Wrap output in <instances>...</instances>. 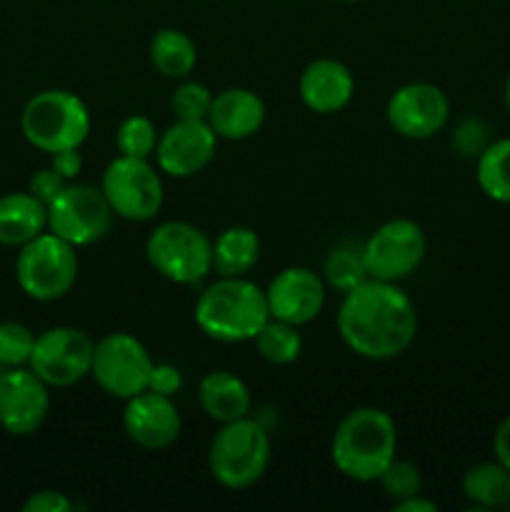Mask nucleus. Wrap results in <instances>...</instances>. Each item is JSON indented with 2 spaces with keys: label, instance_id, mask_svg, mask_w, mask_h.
I'll return each mask as SVG.
<instances>
[{
  "label": "nucleus",
  "instance_id": "obj_1",
  "mask_svg": "<svg viewBox=\"0 0 510 512\" xmlns=\"http://www.w3.org/2000/svg\"><path fill=\"white\" fill-rule=\"evenodd\" d=\"M335 325L350 353L380 363L398 358L415 343L418 313L398 283L368 278L343 293Z\"/></svg>",
  "mask_w": 510,
  "mask_h": 512
},
{
  "label": "nucleus",
  "instance_id": "obj_2",
  "mask_svg": "<svg viewBox=\"0 0 510 512\" xmlns=\"http://www.w3.org/2000/svg\"><path fill=\"white\" fill-rule=\"evenodd\" d=\"M398 458V428L380 408H355L340 420L330 443L335 470L355 483H378Z\"/></svg>",
  "mask_w": 510,
  "mask_h": 512
},
{
  "label": "nucleus",
  "instance_id": "obj_3",
  "mask_svg": "<svg viewBox=\"0 0 510 512\" xmlns=\"http://www.w3.org/2000/svg\"><path fill=\"white\" fill-rule=\"evenodd\" d=\"M193 318L210 340L250 343L270 320L265 290L248 278H218L198 295Z\"/></svg>",
  "mask_w": 510,
  "mask_h": 512
},
{
  "label": "nucleus",
  "instance_id": "obj_4",
  "mask_svg": "<svg viewBox=\"0 0 510 512\" xmlns=\"http://www.w3.org/2000/svg\"><path fill=\"white\" fill-rule=\"evenodd\" d=\"M90 110L80 95L70 90H40L20 113V130L33 148L43 153L80 148L90 135Z\"/></svg>",
  "mask_w": 510,
  "mask_h": 512
},
{
  "label": "nucleus",
  "instance_id": "obj_5",
  "mask_svg": "<svg viewBox=\"0 0 510 512\" xmlns=\"http://www.w3.org/2000/svg\"><path fill=\"white\" fill-rule=\"evenodd\" d=\"M270 465V435L255 418L223 423L208 450L210 475L228 490L258 483Z\"/></svg>",
  "mask_w": 510,
  "mask_h": 512
},
{
  "label": "nucleus",
  "instance_id": "obj_6",
  "mask_svg": "<svg viewBox=\"0 0 510 512\" xmlns=\"http://www.w3.org/2000/svg\"><path fill=\"white\" fill-rule=\"evenodd\" d=\"M145 258L165 280L193 288L213 273V240L198 225L168 220L148 235Z\"/></svg>",
  "mask_w": 510,
  "mask_h": 512
},
{
  "label": "nucleus",
  "instance_id": "obj_7",
  "mask_svg": "<svg viewBox=\"0 0 510 512\" xmlns=\"http://www.w3.org/2000/svg\"><path fill=\"white\" fill-rule=\"evenodd\" d=\"M15 280L28 298L53 303L68 295L78 280V253L55 233H40L20 245L15 258Z\"/></svg>",
  "mask_w": 510,
  "mask_h": 512
},
{
  "label": "nucleus",
  "instance_id": "obj_8",
  "mask_svg": "<svg viewBox=\"0 0 510 512\" xmlns=\"http://www.w3.org/2000/svg\"><path fill=\"white\" fill-rule=\"evenodd\" d=\"M100 190L108 198L118 218L130 223H148L163 208V178L160 170L150 165V158H128L118 155L105 168Z\"/></svg>",
  "mask_w": 510,
  "mask_h": 512
},
{
  "label": "nucleus",
  "instance_id": "obj_9",
  "mask_svg": "<svg viewBox=\"0 0 510 512\" xmlns=\"http://www.w3.org/2000/svg\"><path fill=\"white\" fill-rule=\"evenodd\" d=\"M155 360L148 348L130 333H108L95 343L90 375L105 395L130 400L148 390Z\"/></svg>",
  "mask_w": 510,
  "mask_h": 512
},
{
  "label": "nucleus",
  "instance_id": "obj_10",
  "mask_svg": "<svg viewBox=\"0 0 510 512\" xmlns=\"http://www.w3.org/2000/svg\"><path fill=\"white\" fill-rule=\"evenodd\" d=\"M113 208L103 190L85 183H68L48 205V230L75 248L95 245L110 233Z\"/></svg>",
  "mask_w": 510,
  "mask_h": 512
},
{
  "label": "nucleus",
  "instance_id": "obj_11",
  "mask_svg": "<svg viewBox=\"0 0 510 512\" xmlns=\"http://www.w3.org/2000/svg\"><path fill=\"white\" fill-rule=\"evenodd\" d=\"M425 248H428L425 233L415 220L393 218L370 233L360 253L368 278L398 283L420 268Z\"/></svg>",
  "mask_w": 510,
  "mask_h": 512
},
{
  "label": "nucleus",
  "instance_id": "obj_12",
  "mask_svg": "<svg viewBox=\"0 0 510 512\" xmlns=\"http://www.w3.org/2000/svg\"><path fill=\"white\" fill-rule=\"evenodd\" d=\"M95 343L85 330L58 325L35 338L28 368L48 388H70L90 375Z\"/></svg>",
  "mask_w": 510,
  "mask_h": 512
},
{
  "label": "nucleus",
  "instance_id": "obj_13",
  "mask_svg": "<svg viewBox=\"0 0 510 512\" xmlns=\"http://www.w3.org/2000/svg\"><path fill=\"white\" fill-rule=\"evenodd\" d=\"M388 125L408 140H428L448 125V95L433 83H405L385 105Z\"/></svg>",
  "mask_w": 510,
  "mask_h": 512
},
{
  "label": "nucleus",
  "instance_id": "obj_14",
  "mask_svg": "<svg viewBox=\"0 0 510 512\" xmlns=\"http://www.w3.org/2000/svg\"><path fill=\"white\" fill-rule=\"evenodd\" d=\"M50 410L48 385L30 368L0 373V428L15 438H28L43 428Z\"/></svg>",
  "mask_w": 510,
  "mask_h": 512
},
{
  "label": "nucleus",
  "instance_id": "obj_15",
  "mask_svg": "<svg viewBox=\"0 0 510 512\" xmlns=\"http://www.w3.org/2000/svg\"><path fill=\"white\" fill-rule=\"evenodd\" d=\"M218 140L208 120H175L158 138V170L170 178H190L208 168L218 150Z\"/></svg>",
  "mask_w": 510,
  "mask_h": 512
},
{
  "label": "nucleus",
  "instance_id": "obj_16",
  "mask_svg": "<svg viewBox=\"0 0 510 512\" xmlns=\"http://www.w3.org/2000/svg\"><path fill=\"white\" fill-rule=\"evenodd\" d=\"M265 300H268L270 318L303 328L323 313L325 280L315 270L290 265L270 280Z\"/></svg>",
  "mask_w": 510,
  "mask_h": 512
},
{
  "label": "nucleus",
  "instance_id": "obj_17",
  "mask_svg": "<svg viewBox=\"0 0 510 512\" xmlns=\"http://www.w3.org/2000/svg\"><path fill=\"white\" fill-rule=\"evenodd\" d=\"M123 430L138 448L165 450L180 438L183 418H180V410L173 398L143 390L125 400Z\"/></svg>",
  "mask_w": 510,
  "mask_h": 512
},
{
  "label": "nucleus",
  "instance_id": "obj_18",
  "mask_svg": "<svg viewBox=\"0 0 510 512\" xmlns=\"http://www.w3.org/2000/svg\"><path fill=\"white\" fill-rule=\"evenodd\" d=\"M355 93V78L345 63L335 58H318L305 65L298 80V95L308 110L333 115L348 108Z\"/></svg>",
  "mask_w": 510,
  "mask_h": 512
},
{
  "label": "nucleus",
  "instance_id": "obj_19",
  "mask_svg": "<svg viewBox=\"0 0 510 512\" xmlns=\"http://www.w3.org/2000/svg\"><path fill=\"white\" fill-rule=\"evenodd\" d=\"M265 123V103L250 88H225L213 95L208 125L223 140L253 138Z\"/></svg>",
  "mask_w": 510,
  "mask_h": 512
},
{
  "label": "nucleus",
  "instance_id": "obj_20",
  "mask_svg": "<svg viewBox=\"0 0 510 512\" xmlns=\"http://www.w3.org/2000/svg\"><path fill=\"white\" fill-rule=\"evenodd\" d=\"M198 403L215 423H233L248 418L253 410V395L243 378L228 370H213L198 383Z\"/></svg>",
  "mask_w": 510,
  "mask_h": 512
},
{
  "label": "nucleus",
  "instance_id": "obj_21",
  "mask_svg": "<svg viewBox=\"0 0 510 512\" xmlns=\"http://www.w3.org/2000/svg\"><path fill=\"white\" fill-rule=\"evenodd\" d=\"M45 230H48V208L35 195H0V245L20 248Z\"/></svg>",
  "mask_w": 510,
  "mask_h": 512
},
{
  "label": "nucleus",
  "instance_id": "obj_22",
  "mask_svg": "<svg viewBox=\"0 0 510 512\" xmlns=\"http://www.w3.org/2000/svg\"><path fill=\"white\" fill-rule=\"evenodd\" d=\"M260 260V238L253 228L230 225L213 240V273L218 278H245Z\"/></svg>",
  "mask_w": 510,
  "mask_h": 512
},
{
  "label": "nucleus",
  "instance_id": "obj_23",
  "mask_svg": "<svg viewBox=\"0 0 510 512\" xmlns=\"http://www.w3.org/2000/svg\"><path fill=\"white\" fill-rule=\"evenodd\" d=\"M150 63L163 78L183 80L198 63V45L178 28H163L150 40Z\"/></svg>",
  "mask_w": 510,
  "mask_h": 512
},
{
  "label": "nucleus",
  "instance_id": "obj_24",
  "mask_svg": "<svg viewBox=\"0 0 510 512\" xmlns=\"http://www.w3.org/2000/svg\"><path fill=\"white\" fill-rule=\"evenodd\" d=\"M463 495L475 510H495L510 505V470L503 463H478L465 473Z\"/></svg>",
  "mask_w": 510,
  "mask_h": 512
},
{
  "label": "nucleus",
  "instance_id": "obj_25",
  "mask_svg": "<svg viewBox=\"0 0 510 512\" xmlns=\"http://www.w3.org/2000/svg\"><path fill=\"white\" fill-rule=\"evenodd\" d=\"M475 180L495 203L510 205V138L495 140L478 158Z\"/></svg>",
  "mask_w": 510,
  "mask_h": 512
},
{
  "label": "nucleus",
  "instance_id": "obj_26",
  "mask_svg": "<svg viewBox=\"0 0 510 512\" xmlns=\"http://www.w3.org/2000/svg\"><path fill=\"white\" fill-rule=\"evenodd\" d=\"M260 358L270 365H293L303 353V335L298 325L270 318L253 338Z\"/></svg>",
  "mask_w": 510,
  "mask_h": 512
},
{
  "label": "nucleus",
  "instance_id": "obj_27",
  "mask_svg": "<svg viewBox=\"0 0 510 512\" xmlns=\"http://www.w3.org/2000/svg\"><path fill=\"white\" fill-rule=\"evenodd\" d=\"M158 125L148 118V115H128L123 123L118 125L115 133V148L120 155L128 158H153L155 148H158Z\"/></svg>",
  "mask_w": 510,
  "mask_h": 512
},
{
  "label": "nucleus",
  "instance_id": "obj_28",
  "mask_svg": "<svg viewBox=\"0 0 510 512\" xmlns=\"http://www.w3.org/2000/svg\"><path fill=\"white\" fill-rule=\"evenodd\" d=\"M323 280L330 288L348 293L355 285L368 280V270H365L363 253L353 248H335L330 250L328 258L323 263Z\"/></svg>",
  "mask_w": 510,
  "mask_h": 512
},
{
  "label": "nucleus",
  "instance_id": "obj_29",
  "mask_svg": "<svg viewBox=\"0 0 510 512\" xmlns=\"http://www.w3.org/2000/svg\"><path fill=\"white\" fill-rule=\"evenodd\" d=\"M33 345L35 335L23 323H15V320L0 323V370L25 368L30 363Z\"/></svg>",
  "mask_w": 510,
  "mask_h": 512
},
{
  "label": "nucleus",
  "instance_id": "obj_30",
  "mask_svg": "<svg viewBox=\"0 0 510 512\" xmlns=\"http://www.w3.org/2000/svg\"><path fill=\"white\" fill-rule=\"evenodd\" d=\"M210 105H213V93L198 80H185L170 95V110L175 120H208Z\"/></svg>",
  "mask_w": 510,
  "mask_h": 512
},
{
  "label": "nucleus",
  "instance_id": "obj_31",
  "mask_svg": "<svg viewBox=\"0 0 510 512\" xmlns=\"http://www.w3.org/2000/svg\"><path fill=\"white\" fill-rule=\"evenodd\" d=\"M378 483L380 488H383V493L395 503V500L418 495L420 490H423V475H420L418 465H413L410 460L395 458L393 463L383 470Z\"/></svg>",
  "mask_w": 510,
  "mask_h": 512
},
{
  "label": "nucleus",
  "instance_id": "obj_32",
  "mask_svg": "<svg viewBox=\"0 0 510 512\" xmlns=\"http://www.w3.org/2000/svg\"><path fill=\"white\" fill-rule=\"evenodd\" d=\"M490 143V125L483 118H463L453 133L455 153L463 158L478 160Z\"/></svg>",
  "mask_w": 510,
  "mask_h": 512
},
{
  "label": "nucleus",
  "instance_id": "obj_33",
  "mask_svg": "<svg viewBox=\"0 0 510 512\" xmlns=\"http://www.w3.org/2000/svg\"><path fill=\"white\" fill-rule=\"evenodd\" d=\"M65 185H68V180H65L63 175L55 173L53 168H43V170H35V173L30 175L28 193L35 195V198H38L40 203L48 208V205L53 203L60 193H63Z\"/></svg>",
  "mask_w": 510,
  "mask_h": 512
},
{
  "label": "nucleus",
  "instance_id": "obj_34",
  "mask_svg": "<svg viewBox=\"0 0 510 512\" xmlns=\"http://www.w3.org/2000/svg\"><path fill=\"white\" fill-rule=\"evenodd\" d=\"M183 388V373H180L175 365L170 363H155L153 373H150L148 390L160 395H168V398H175Z\"/></svg>",
  "mask_w": 510,
  "mask_h": 512
},
{
  "label": "nucleus",
  "instance_id": "obj_35",
  "mask_svg": "<svg viewBox=\"0 0 510 512\" xmlns=\"http://www.w3.org/2000/svg\"><path fill=\"white\" fill-rule=\"evenodd\" d=\"M73 503L60 490H38L23 503V512H70Z\"/></svg>",
  "mask_w": 510,
  "mask_h": 512
},
{
  "label": "nucleus",
  "instance_id": "obj_36",
  "mask_svg": "<svg viewBox=\"0 0 510 512\" xmlns=\"http://www.w3.org/2000/svg\"><path fill=\"white\" fill-rule=\"evenodd\" d=\"M50 168L58 175H63L65 180H75L80 173H83V155H80V148H68L58 150V153L50 155Z\"/></svg>",
  "mask_w": 510,
  "mask_h": 512
},
{
  "label": "nucleus",
  "instance_id": "obj_37",
  "mask_svg": "<svg viewBox=\"0 0 510 512\" xmlns=\"http://www.w3.org/2000/svg\"><path fill=\"white\" fill-rule=\"evenodd\" d=\"M493 453L498 463H503L510 470V415L498 425L493 438Z\"/></svg>",
  "mask_w": 510,
  "mask_h": 512
},
{
  "label": "nucleus",
  "instance_id": "obj_38",
  "mask_svg": "<svg viewBox=\"0 0 510 512\" xmlns=\"http://www.w3.org/2000/svg\"><path fill=\"white\" fill-rule=\"evenodd\" d=\"M393 512H438V505L418 493V495H410V498L395 500Z\"/></svg>",
  "mask_w": 510,
  "mask_h": 512
},
{
  "label": "nucleus",
  "instance_id": "obj_39",
  "mask_svg": "<svg viewBox=\"0 0 510 512\" xmlns=\"http://www.w3.org/2000/svg\"><path fill=\"white\" fill-rule=\"evenodd\" d=\"M503 100H505V108H508V113H510V73H508V78H505V88H503Z\"/></svg>",
  "mask_w": 510,
  "mask_h": 512
},
{
  "label": "nucleus",
  "instance_id": "obj_40",
  "mask_svg": "<svg viewBox=\"0 0 510 512\" xmlns=\"http://www.w3.org/2000/svg\"><path fill=\"white\" fill-rule=\"evenodd\" d=\"M338 3H360V0H338Z\"/></svg>",
  "mask_w": 510,
  "mask_h": 512
}]
</instances>
